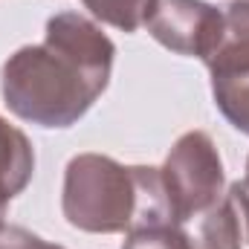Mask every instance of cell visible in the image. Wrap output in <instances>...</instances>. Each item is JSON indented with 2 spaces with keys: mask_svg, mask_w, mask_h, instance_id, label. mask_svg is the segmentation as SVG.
I'll return each instance as SVG.
<instances>
[{
  "mask_svg": "<svg viewBox=\"0 0 249 249\" xmlns=\"http://www.w3.org/2000/svg\"><path fill=\"white\" fill-rule=\"evenodd\" d=\"M122 249H197L194 238L183 232L177 223H160V226H145L127 232V241Z\"/></svg>",
  "mask_w": 249,
  "mask_h": 249,
  "instance_id": "obj_9",
  "label": "cell"
},
{
  "mask_svg": "<svg viewBox=\"0 0 249 249\" xmlns=\"http://www.w3.org/2000/svg\"><path fill=\"white\" fill-rule=\"evenodd\" d=\"M113 55L116 47L96 20L58 12L41 44L20 47L3 64V102L23 122L70 127L105 93Z\"/></svg>",
  "mask_w": 249,
  "mask_h": 249,
  "instance_id": "obj_1",
  "label": "cell"
},
{
  "mask_svg": "<svg viewBox=\"0 0 249 249\" xmlns=\"http://www.w3.org/2000/svg\"><path fill=\"white\" fill-rule=\"evenodd\" d=\"M61 209L70 226L90 235L174 223L160 168L122 165L102 154H78L67 162Z\"/></svg>",
  "mask_w": 249,
  "mask_h": 249,
  "instance_id": "obj_2",
  "label": "cell"
},
{
  "mask_svg": "<svg viewBox=\"0 0 249 249\" xmlns=\"http://www.w3.org/2000/svg\"><path fill=\"white\" fill-rule=\"evenodd\" d=\"M244 223L232 194H223L203 217H197V249H244Z\"/></svg>",
  "mask_w": 249,
  "mask_h": 249,
  "instance_id": "obj_7",
  "label": "cell"
},
{
  "mask_svg": "<svg viewBox=\"0 0 249 249\" xmlns=\"http://www.w3.org/2000/svg\"><path fill=\"white\" fill-rule=\"evenodd\" d=\"M223 38L206 58L217 110L232 127L249 136V0L223 9Z\"/></svg>",
  "mask_w": 249,
  "mask_h": 249,
  "instance_id": "obj_4",
  "label": "cell"
},
{
  "mask_svg": "<svg viewBox=\"0 0 249 249\" xmlns=\"http://www.w3.org/2000/svg\"><path fill=\"white\" fill-rule=\"evenodd\" d=\"M0 249H64L55 244H47L44 238L32 235L23 226H0Z\"/></svg>",
  "mask_w": 249,
  "mask_h": 249,
  "instance_id": "obj_10",
  "label": "cell"
},
{
  "mask_svg": "<svg viewBox=\"0 0 249 249\" xmlns=\"http://www.w3.org/2000/svg\"><path fill=\"white\" fill-rule=\"evenodd\" d=\"M35 171V151L26 133L0 116V226L9 203L29 186Z\"/></svg>",
  "mask_w": 249,
  "mask_h": 249,
  "instance_id": "obj_6",
  "label": "cell"
},
{
  "mask_svg": "<svg viewBox=\"0 0 249 249\" xmlns=\"http://www.w3.org/2000/svg\"><path fill=\"white\" fill-rule=\"evenodd\" d=\"M235 206H238V214H241V223H244V238L249 241V160H247V174L244 180H238L235 186L229 188Z\"/></svg>",
  "mask_w": 249,
  "mask_h": 249,
  "instance_id": "obj_11",
  "label": "cell"
},
{
  "mask_svg": "<svg viewBox=\"0 0 249 249\" xmlns=\"http://www.w3.org/2000/svg\"><path fill=\"white\" fill-rule=\"evenodd\" d=\"M90 15L107 26H116L122 32H136L148 23L157 0H81Z\"/></svg>",
  "mask_w": 249,
  "mask_h": 249,
  "instance_id": "obj_8",
  "label": "cell"
},
{
  "mask_svg": "<svg viewBox=\"0 0 249 249\" xmlns=\"http://www.w3.org/2000/svg\"><path fill=\"white\" fill-rule=\"evenodd\" d=\"M160 174L177 226L203 217L223 200V162L217 145L203 130H188L174 142Z\"/></svg>",
  "mask_w": 249,
  "mask_h": 249,
  "instance_id": "obj_3",
  "label": "cell"
},
{
  "mask_svg": "<svg viewBox=\"0 0 249 249\" xmlns=\"http://www.w3.org/2000/svg\"><path fill=\"white\" fill-rule=\"evenodd\" d=\"M148 32L157 44L177 55L206 61L223 38V12L206 0H157Z\"/></svg>",
  "mask_w": 249,
  "mask_h": 249,
  "instance_id": "obj_5",
  "label": "cell"
}]
</instances>
